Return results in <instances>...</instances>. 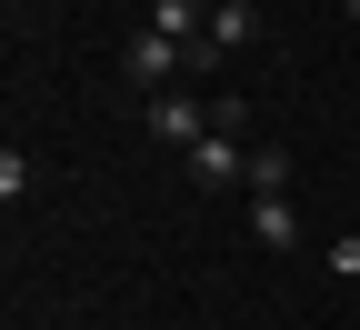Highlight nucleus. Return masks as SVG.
<instances>
[{
    "instance_id": "nucleus-8",
    "label": "nucleus",
    "mask_w": 360,
    "mask_h": 330,
    "mask_svg": "<svg viewBox=\"0 0 360 330\" xmlns=\"http://www.w3.org/2000/svg\"><path fill=\"white\" fill-rule=\"evenodd\" d=\"M321 260H330V280H360V241H350V230H340V241H330Z\"/></svg>"
},
{
    "instance_id": "nucleus-7",
    "label": "nucleus",
    "mask_w": 360,
    "mask_h": 330,
    "mask_svg": "<svg viewBox=\"0 0 360 330\" xmlns=\"http://www.w3.org/2000/svg\"><path fill=\"white\" fill-rule=\"evenodd\" d=\"M250 191H290V151H281V140L250 151Z\"/></svg>"
},
{
    "instance_id": "nucleus-2",
    "label": "nucleus",
    "mask_w": 360,
    "mask_h": 330,
    "mask_svg": "<svg viewBox=\"0 0 360 330\" xmlns=\"http://www.w3.org/2000/svg\"><path fill=\"white\" fill-rule=\"evenodd\" d=\"M120 70L141 80V90H170L180 70H191V51H180V40H160V30H130V40H120Z\"/></svg>"
},
{
    "instance_id": "nucleus-3",
    "label": "nucleus",
    "mask_w": 360,
    "mask_h": 330,
    "mask_svg": "<svg viewBox=\"0 0 360 330\" xmlns=\"http://www.w3.org/2000/svg\"><path fill=\"white\" fill-rule=\"evenodd\" d=\"M180 170H191L200 191H231V180H250V151H240V130H210L200 151H180Z\"/></svg>"
},
{
    "instance_id": "nucleus-6",
    "label": "nucleus",
    "mask_w": 360,
    "mask_h": 330,
    "mask_svg": "<svg viewBox=\"0 0 360 330\" xmlns=\"http://www.w3.org/2000/svg\"><path fill=\"white\" fill-rule=\"evenodd\" d=\"M260 40V11L250 0H210V51H250Z\"/></svg>"
},
{
    "instance_id": "nucleus-1",
    "label": "nucleus",
    "mask_w": 360,
    "mask_h": 330,
    "mask_svg": "<svg viewBox=\"0 0 360 330\" xmlns=\"http://www.w3.org/2000/svg\"><path fill=\"white\" fill-rule=\"evenodd\" d=\"M141 120H150V140H170V151H200V140L220 130L210 101H191V90H150V110H141Z\"/></svg>"
},
{
    "instance_id": "nucleus-5",
    "label": "nucleus",
    "mask_w": 360,
    "mask_h": 330,
    "mask_svg": "<svg viewBox=\"0 0 360 330\" xmlns=\"http://www.w3.org/2000/svg\"><path fill=\"white\" fill-rule=\"evenodd\" d=\"M250 241H260V250H300V220H290V191H250Z\"/></svg>"
},
{
    "instance_id": "nucleus-9",
    "label": "nucleus",
    "mask_w": 360,
    "mask_h": 330,
    "mask_svg": "<svg viewBox=\"0 0 360 330\" xmlns=\"http://www.w3.org/2000/svg\"><path fill=\"white\" fill-rule=\"evenodd\" d=\"M340 11H350V20H360V0H340Z\"/></svg>"
},
{
    "instance_id": "nucleus-4",
    "label": "nucleus",
    "mask_w": 360,
    "mask_h": 330,
    "mask_svg": "<svg viewBox=\"0 0 360 330\" xmlns=\"http://www.w3.org/2000/svg\"><path fill=\"white\" fill-rule=\"evenodd\" d=\"M141 30L180 40V51H200V40H210V0H141Z\"/></svg>"
}]
</instances>
